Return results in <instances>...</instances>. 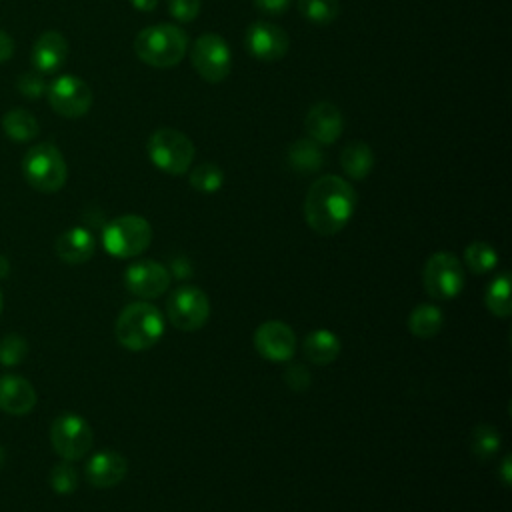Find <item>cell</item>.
Masks as SVG:
<instances>
[{
  "label": "cell",
  "mask_w": 512,
  "mask_h": 512,
  "mask_svg": "<svg viewBox=\"0 0 512 512\" xmlns=\"http://www.w3.org/2000/svg\"><path fill=\"white\" fill-rule=\"evenodd\" d=\"M356 190L340 176L326 174L314 180L304 198V218L320 236L338 234L356 210Z\"/></svg>",
  "instance_id": "obj_1"
},
{
  "label": "cell",
  "mask_w": 512,
  "mask_h": 512,
  "mask_svg": "<svg viewBox=\"0 0 512 512\" xmlns=\"http://www.w3.org/2000/svg\"><path fill=\"white\" fill-rule=\"evenodd\" d=\"M164 328L166 320L162 312L146 300H136L120 310L114 324V336L122 348L142 352L160 342Z\"/></svg>",
  "instance_id": "obj_2"
},
{
  "label": "cell",
  "mask_w": 512,
  "mask_h": 512,
  "mask_svg": "<svg viewBox=\"0 0 512 512\" xmlns=\"http://www.w3.org/2000/svg\"><path fill=\"white\" fill-rule=\"evenodd\" d=\"M188 50V36L176 24H152L142 28L134 38L138 60L152 68H174Z\"/></svg>",
  "instance_id": "obj_3"
},
{
  "label": "cell",
  "mask_w": 512,
  "mask_h": 512,
  "mask_svg": "<svg viewBox=\"0 0 512 512\" xmlns=\"http://www.w3.org/2000/svg\"><path fill=\"white\" fill-rule=\"evenodd\" d=\"M22 176L42 194L58 192L68 180V166L60 148L52 142L30 146L22 158Z\"/></svg>",
  "instance_id": "obj_4"
},
{
  "label": "cell",
  "mask_w": 512,
  "mask_h": 512,
  "mask_svg": "<svg viewBox=\"0 0 512 512\" xmlns=\"http://www.w3.org/2000/svg\"><path fill=\"white\" fill-rule=\"evenodd\" d=\"M146 152L150 162L170 176L186 174L196 156L192 140L174 128L154 130L146 142Z\"/></svg>",
  "instance_id": "obj_5"
},
{
  "label": "cell",
  "mask_w": 512,
  "mask_h": 512,
  "mask_svg": "<svg viewBox=\"0 0 512 512\" xmlns=\"http://www.w3.org/2000/svg\"><path fill=\"white\" fill-rule=\"evenodd\" d=\"M152 242V226L138 214H122L102 230V246L114 258L140 256Z\"/></svg>",
  "instance_id": "obj_6"
},
{
  "label": "cell",
  "mask_w": 512,
  "mask_h": 512,
  "mask_svg": "<svg viewBox=\"0 0 512 512\" xmlns=\"http://www.w3.org/2000/svg\"><path fill=\"white\" fill-rule=\"evenodd\" d=\"M190 60L198 76L208 84L224 82L232 68L230 46L216 32H206L194 40L190 50Z\"/></svg>",
  "instance_id": "obj_7"
},
{
  "label": "cell",
  "mask_w": 512,
  "mask_h": 512,
  "mask_svg": "<svg viewBox=\"0 0 512 512\" xmlns=\"http://www.w3.org/2000/svg\"><path fill=\"white\" fill-rule=\"evenodd\" d=\"M94 442V432L88 420L80 414H60L50 426V444L54 452L68 462L84 458Z\"/></svg>",
  "instance_id": "obj_8"
},
{
  "label": "cell",
  "mask_w": 512,
  "mask_h": 512,
  "mask_svg": "<svg viewBox=\"0 0 512 512\" xmlns=\"http://www.w3.org/2000/svg\"><path fill=\"white\" fill-rule=\"evenodd\" d=\"M464 266L452 252H436L426 260L422 282L436 300H452L464 290Z\"/></svg>",
  "instance_id": "obj_9"
},
{
  "label": "cell",
  "mask_w": 512,
  "mask_h": 512,
  "mask_svg": "<svg viewBox=\"0 0 512 512\" xmlns=\"http://www.w3.org/2000/svg\"><path fill=\"white\" fill-rule=\"evenodd\" d=\"M166 316L178 330H200L210 318V298L198 286H180L168 296Z\"/></svg>",
  "instance_id": "obj_10"
},
{
  "label": "cell",
  "mask_w": 512,
  "mask_h": 512,
  "mask_svg": "<svg viewBox=\"0 0 512 512\" xmlns=\"http://www.w3.org/2000/svg\"><path fill=\"white\" fill-rule=\"evenodd\" d=\"M50 108L64 118H82L92 106V88L74 74L56 76L46 90Z\"/></svg>",
  "instance_id": "obj_11"
},
{
  "label": "cell",
  "mask_w": 512,
  "mask_h": 512,
  "mask_svg": "<svg viewBox=\"0 0 512 512\" xmlns=\"http://www.w3.org/2000/svg\"><path fill=\"white\" fill-rule=\"evenodd\" d=\"M244 48L256 60L276 62L288 54L290 38L278 24L256 20L244 32Z\"/></svg>",
  "instance_id": "obj_12"
},
{
  "label": "cell",
  "mask_w": 512,
  "mask_h": 512,
  "mask_svg": "<svg viewBox=\"0 0 512 512\" xmlns=\"http://www.w3.org/2000/svg\"><path fill=\"white\" fill-rule=\"evenodd\" d=\"M170 272L156 260H136L124 270V286L140 300L162 296L170 286Z\"/></svg>",
  "instance_id": "obj_13"
},
{
  "label": "cell",
  "mask_w": 512,
  "mask_h": 512,
  "mask_svg": "<svg viewBox=\"0 0 512 512\" xmlns=\"http://www.w3.org/2000/svg\"><path fill=\"white\" fill-rule=\"evenodd\" d=\"M256 352L270 362H288L296 352V334L282 320H266L254 332Z\"/></svg>",
  "instance_id": "obj_14"
},
{
  "label": "cell",
  "mask_w": 512,
  "mask_h": 512,
  "mask_svg": "<svg viewBox=\"0 0 512 512\" xmlns=\"http://www.w3.org/2000/svg\"><path fill=\"white\" fill-rule=\"evenodd\" d=\"M304 128L308 138L318 142L320 146L334 144L344 132V118L336 104L332 102H316L304 118Z\"/></svg>",
  "instance_id": "obj_15"
},
{
  "label": "cell",
  "mask_w": 512,
  "mask_h": 512,
  "mask_svg": "<svg viewBox=\"0 0 512 512\" xmlns=\"http://www.w3.org/2000/svg\"><path fill=\"white\" fill-rule=\"evenodd\" d=\"M68 58V40L58 30L42 32L30 50L32 68L40 74L58 72Z\"/></svg>",
  "instance_id": "obj_16"
},
{
  "label": "cell",
  "mask_w": 512,
  "mask_h": 512,
  "mask_svg": "<svg viewBox=\"0 0 512 512\" xmlns=\"http://www.w3.org/2000/svg\"><path fill=\"white\" fill-rule=\"evenodd\" d=\"M84 472L94 488H112L126 478L128 462L116 450H100L88 458Z\"/></svg>",
  "instance_id": "obj_17"
},
{
  "label": "cell",
  "mask_w": 512,
  "mask_h": 512,
  "mask_svg": "<svg viewBox=\"0 0 512 512\" xmlns=\"http://www.w3.org/2000/svg\"><path fill=\"white\" fill-rule=\"evenodd\" d=\"M38 402L34 386L18 374L0 376V410L12 416H24L34 410Z\"/></svg>",
  "instance_id": "obj_18"
},
{
  "label": "cell",
  "mask_w": 512,
  "mask_h": 512,
  "mask_svg": "<svg viewBox=\"0 0 512 512\" xmlns=\"http://www.w3.org/2000/svg\"><path fill=\"white\" fill-rule=\"evenodd\" d=\"M54 250L62 262H66L70 266H78V264L88 262L94 256L96 240L88 228L72 226L56 238Z\"/></svg>",
  "instance_id": "obj_19"
},
{
  "label": "cell",
  "mask_w": 512,
  "mask_h": 512,
  "mask_svg": "<svg viewBox=\"0 0 512 512\" xmlns=\"http://www.w3.org/2000/svg\"><path fill=\"white\" fill-rule=\"evenodd\" d=\"M286 162L296 174H316L326 164V152L312 138H298L288 146Z\"/></svg>",
  "instance_id": "obj_20"
},
{
  "label": "cell",
  "mask_w": 512,
  "mask_h": 512,
  "mask_svg": "<svg viewBox=\"0 0 512 512\" xmlns=\"http://www.w3.org/2000/svg\"><path fill=\"white\" fill-rule=\"evenodd\" d=\"M342 344L340 338L326 330V328H316L310 334H306L304 342H302V352L306 356V360H310L312 364H332L338 356H340Z\"/></svg>",
  "instance_id": "obj_21"
},
{
  "label": "cell",
  "mask_w": 512,
  "mask_h": 512,
  "mask_svg": "<svg viewBox=\"0 0 512 512\" xmlns=\"http://www.w3.org/2000/svg\"><path fill=\"white\" fill-rule=\"evenodd\" d=\"M340 166L350 180H364L374 168V152L362 140L348 142L340 152Z\"/></svg>",
  "instance_id": "obj_22"
},
{
  "label": "cell",
  "mask_w": 512,
  "mask_h": 512,
  "mask_svg": "<svg viewBox=\"0 0 512 512\" xmlns=\"http://www.w3.org/2000/svg\"><path fill=\"white\" fill-rule=\"evenodd\" d=\"M2 130L14 142H30L38 136L40 124L26 108H12L2 116Z\"/></svg>",
  "instance_id": "obj_23"
},
{
  "label": "cell",
  "mask_w": 512,
  "mask_h": 512,
  "mask_svg": "<svg viewBox=\"0 0 512 512\" xmlns=\"http://www.w3.org/2000/svg\"><path fill=\"white\" fill-rule=\"evenodd\" d=\"M442 324H444L442 310L434 304H418L416 308H412L408 316L410 334L422 340L436 336L442 330Z\"/></svg>",
  "instance_id": "obj_24"
},
{
  "label": "cell",
  "mask_w": 512,
  "mask_h": 512,
  "mask_svg": "<svg viewBox=\"0 0 512 512\" xmlns=\"http://www.w3.org/2000/svg\"><path fill=\"white\" fill-rule=\"evenodd\" d=\"M486 308L500 318H508L512 314V298H510V274L500 272L488 284L484 292Z\"/></svg>",
  "instance_id": "obj_25"
},
{
  "label": "cell",
  "mask_w": 512,
  "mask_h": 512,
  "mask_svg": "<svg viewBox=\"0 0 512 512\" xmlns=\"http://www.w3.org/2000/svg\"><path fill=\"white\" fill-rule=\"evenodd\" d=\"M502 436L492 424H478L470 434V450L478 460H490L500 452Z\"/></svg>",
  "instance_id": "obj_26"
},
{
  "label": "cell",
  "mask_w": 512,
  "mask_h": 512,
  "mask_svg": "<svg viewBox=\"0 0 512 512\" xmlns=\"http://www.w3.org/2000/svg\"><path fill=\"white\" fill-rule=\"evenodd\" d=\"M464 264L474 274H486V272L496 268L498 252L488 242H482V240L470 242L464 248Z\"/></svg>",
  "instance_id": "obj_27"
},
{
  "label": "cell",
  "mask_w": 512,
  "mask_h": 512,
  "mask_svg": "<svg viewBox=\"0 0 512 512\" xmlns=\"http://www.w3.org/2000/svg\"><path fill=\"white\" fill-rule=\"evenodd\" d=\"M188 182L202 194H214L224 186V170L214 162H202L190 170Z\"/></svg>",
  "instance_id": "obj_28"
},
{
  "label": "cell",
  "mask_w": 512,
  "mask_h": 512,
  "mask_svg": "<svg viewBox=\"0 0 512 512\" xmlns=\"http://www.w3.org/2000/svg\"><path fill=\"white\" fill-rule=\"evenodd\" d=\"M298 12L312 24H330L340 14L338 0H296Z\"/></svg>",
  "instance_id": "obj_29"
},
{
  "label": "cell",
  "mask_w": 512,
  "mask_h": 512,
  "mask_svg": "<svg viewBox=\"0 0 512 512\" xmlns=\"http://www.w3.org/2000/svg\"><path fill=\"white\" fill-rule=\"evenodd\" d=\"M48 482L56 494H72L78 488V470L68 460H62L56 466H52Z\"/></svg>",
  "instance_id": "obj_30"
},
{
  "label": "cell",
  "mask_w": 512,
  "mask_h": 512,
  "mask_svg": "<svg viewBox=\"0 0 512 512\" xmlns=\"http://www.w3.org/2000/svg\"><path fill=\"white\" fill-rule=\"evenodd\" d=\"M28 354V342L20 334H6L0 338V364L18 366Z\"/></svg>",
  "instance_id": "obj_31"
},
{
  "label": "cell",
  "mask_w": 512,
  "mask_h": 512,
  "mask_svg": "<svg viewBox=\"0 0 512 512\" xmlns=\"http://www.w3.org/2000/svg\"><path fill=\"white\" fill-rule=\"evenodd\" d=\"M16 90L28 100H38L46 94L48 84L44 80V74L32 70V72H24L16 78Z\"/></svg>",
  "instance_id": "obj_32"
},
{
  "label": "cell",
  "mask_w": 512,
  "mask_h": 512,
  "mask_svg": "<svg viewBox=\"0 0 512 512\" xmlns=\"http://www.w3.org/2000/svg\"><path fill=\"white\" fill-rule=\"evenodd\" d=\"M168 2V12L176 22H192L200 14V0H166Z\"/></svg>",
  "instance_id": "obj_33"
},
{
  "label": "cell",
  "mask_w": 512,
  "mask_h": 512,
  "mask_svg": "<svg viewBox=\"0 0 512 512\" xmlns=\"http://www.w3.org/2000/svg\"><path fill=\"white\" fill-rule=\"evenodd\" d=\"M284 380L294 392H304L310 386V372L304 364L292 362V364H288V368L284 372Z\"/></svg>",
  "instance_id": "obj_34"
},
{
  "label": "cell",
  "mask_w": 512,
  "mask_h": 512,
  "mask_svg": "<svg viewBox=\"0 0 512 512\" xmlns=\"http://www.w3.org/2000/svg\"><path fill=\"white\" fill-rule=\"evenodd\" d=\"M294 0H252L256 10H260L266 16H282Z\"/></svg>",
  "instance_id": "obj_35"
},
{
  "label": "cell",
  "mask_w": 512,
  "mask_h": 512,
  "mask_svg": "<svg viewBox=\"0 0 512 512\" xmlns=\"http://www.w3.org/2000/svg\"><path fill=\"white\" fill-rule=\"evenodd\" d=\"M12 56H14V40H12V36L8 32H4L0 28V64L10 60Z\"/></svg>",
  "instance_id": "obj_36"
},
{
  "label": "cell",
  "mask_w": 512,
  "mask_h": 512,
  "mask_svg": "<svg viewBox=\"0 0 512 512\" xmlns=\"http://www.w3.org/2000/svg\"><path fill=\"white\" fill-rule=\"evenodd\" d=\"M130 4L140 12H152L158 6V0H130Z\"/></svg>",
  "instance_id": "obj_37"
},
{
  "label": "cell",
  "mask_w": 512,
  "mask_h": 512,
  "mask_svg": "<svg viewBox=\"0 0 512 512\" xmlns=\"http://www.w3.org/2000/svg\"><path fill=\"white\" fill-rule=\"evenodd\" d=\"M500 476H502V482L508 486L510 480H512V474H510V458H508V456H506L504 462H502V472H500Z\"/></svg>",
  "instance_id": "obj_38"
},
{
  "label": "cell",
  "mask_w": 512,
  "mask_h": 512,
  "mask_svg": "<svg viewBox=\"0 0 512 512\" xmlns=\"http://www.w3.org/2000/svg\"><path fill=\"white\" fill-rule=\"evenodd\" d=\"M8 272H10V262H8V258L0 256V280H2V278H6V276H8Z\"/></svg>",
  "instance_id": "obj_39"
},
{
  "label": "cell",
  "mask_w": 512,
  "mask_h": 512,
  "mask_svg": "<svg viewBox=\"0 0 512 512\" xmlns=\"http://www.w3.org/2000/svg\"><path fill=\"white\" fill-rule=\"evenodd\" d=\"M4 460H6V454H4V448L0 446V470H2V466H4Z\"/></svg>",
  "instance_id": "obj_40"
},
{
  "label": "cell",
  "mask_w": 512,
  "mask_h": 512,
  "mask_svg": "<svg viewBox=\"0 0 512 512\" xmlns=\"http://www.w3.org/2000/svg\"><path fill=\"white\" fill-rule=\"evenodd\" d=\"M0 312H2V292H0Z\"/></svg>",
  "instance_id": "obj_41"
}]
</instances>
